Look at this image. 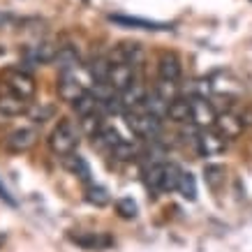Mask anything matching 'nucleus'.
Here are the masks:
<instances>
[{
    "label": "nucleus",
    "mask_w": 252,
    "mask_h": 252,
    "mask_svg": "<svg viewBox=\"0 0 252 252\" xmlns=\"http://www.w3.org/2000/svg\"><path fill=\"white\" fill-rule=\"evenodd\" d=\"M79 137H81V132H79L77 125L72 121H67V118H63L54 127V132L49 134V148H51V153L58 155V158L72 155L79 146Z\"/></svg>",
    "instance_id": "f257e3e1"
},
{
    "label": "nucleus",
    "mask_w": 252,
    "mask_h": 252,
    "mask_svg": "<svg viewBox=\"0 0 252 252\" xmlns=\"http://www.w3.org/2000/svg\"><path fill=\"white\" fill-rule=\"evenodd\" d=\"M130 130L134 132V137L146 139V141H158L162 137V121L158 116L148 114L146 109H132L125 114Z\"/></svg>",
    "instance_id": "f03ea898"
},
{
    "label": "nucleus",
    "mask_w": 252,
    "mask_h": 252,
    "mask_svg": "<svg viewBox=\"0 0 252 252\" xmlns=\"http://www.w3.org/2000/svg\"><path fill=\"white\" fill-rule=\"evenodd\" d=\"M109 61H111V65H127L139 74L146 65V51L144 46L137 44V42H121L109 54Z\"/></svg>",
    "instance_id": "7ed1b4c3"
},
{
    "label": "nucleus",
    "mask_w": 252,
    "mask_h": 252,
    "mask_svg": "<svg viewBox=\"0 0 252 252\" xmlns=\"http://www.w3.org/2000/svg\"><path fill=\"white\" fill-rule=\"evenodd\" d=\"M0 84L5 86V88H9L14 95L23 97V99H31L32 95H35V88H37L32 74L28 72V69H23V67L5 69V74H2V79H0Z\"/></svg>",
    "instance_id": "20e7f679"
},
{
    "label": "nucleus",
    "mask_w": 252,
    "mask_h": 252,
    "mask_svg": "<svg viewBox=\"0 0 252 252\" xmlns=\"http://www.w3.org/2000/svg\"><path fill=\"white\" fill-rule=\"evenodd\" d=\"M37 139L39 134L35 127H19V130H12L9 134L2 137V148L9 153H26L37 144Z\"/></svg>",
    "instance_id": "39448f33"
},
{
    "label": "nucleus",
    "mask_w": 252,
    "mask_h": 252,
    "mask_svg": "<svg viewBox=\"0 0 252 252\" xmlns=\"http://www.w3.org/2000/svg\"><path fill=\"white\" fill-rule=\"evenodd\" d=\"M58 49L61 46L54 44V42H37V44L28 46L23 51V65H46V63H56V56H58Z\"/></svg>",
    "instance_id": "423d86ee"
},
{
    "label": "nucleus",
    "mask_w": 252,
    "mask_h": 252,
    "mask_svg": "<svg viewBox=\"0 0 252 252\" xmlns=\"http://www.w3.org/2000/svg\"><path fill=\"white\" fill-rule=\"evenodd\" d=\"M224 148H227V139L220 137L213 127L211 130H199L194 153H199L201 158H213V155L224 153Z\"/></svg>",
    "instance_id": "0eeeda50"
},
{
    "label": "nucleus",
    "mask_w": 252,
    "mask_h": 252,
    "mask_svg": "<svg viewBox=\"0 0 252 252\" xmlns=\"http://www.w3.org/2000/svg\"><path fill=\"white\" fill-rule=\"evenodd\" d=\"M192 102V125L199 130H211L218 121V111L206 97H190Z\"/></svg>",
    "instance_id": "6e6552de"
},
{
    "label": "nucleus",
    "mask_w": 252,
    "mask_h": 252,
    "mask_svg": "<svg viewBox=\"0 0 252 252\" xmlns=\"http://www.w3.org/2000/svg\"><path fill=\"white\" fill-rule=\"evenodd\" d=\"M56 88H58V97H61L63 102H67V104H74L86 93V86L79 81L77 72H61Z\"/></svg>",
    "instance_id": "1a4fd4ad"
},
{
    "label": "nucleus",
    "mask_w": 252,
    "mask_h": 252,
    "mask_svg": "<svg viewBox=\"0 0 252 252\" xmlns=\"http://www.w3.org/2000/svg\"><path fill=\"white\" fill-rule=\"evenodd\" d=\"M213 130L220 134V137H224L227 141H231V139L241 137L245 132V125L241 123V118H238L236 111H231V109H227V111H222V114H218V121H215Z\"/></svg>",
    "instance_id": "9d476101"
},
{
    "label": "nucleus",
    "mask_w": 252,
    "mask_h": 252,
    "mask_svg": "<svg viewBox=\"0 0 252 252\" xmlns=\"http://www.w3.org/2000/svg\"><path fill=\"white\" fill-rule=\"evenodd\" d=\"M28 111H31L28 99L14 95L9 88H5V86L0 84V114L12 118V116H21V114H28Z\"/></svg>",
    "instance_id": "9b49d317"
},
{
    "label": "nucleus",
    "mask_w": 252,
    "mask_h": 252,
    "mask_svg": "<svg viewBox=\"0 0 252 252\" xmlns=\"http://www.w3.org/2000/svg\"><path fill=\"white\" fill-rule=\"evenodd\" d=\"M183 77V65H181V58L171 51H164L158 58V79H167V81H181Z\"/></svg>",
    "instance_id": "f8f14e48"
},
{
    "label": "nucleus",
    "mask_w": 252,
    "mask_h": 252,
    "mask_svg": "<svg viewBox=\"0 0 252 252\" xmlns=\"http://www.w3.org/2000/svg\"><path fill=\"white\" fill-rule=\"evenodd\" d=\"M118 97H121V104L125 111H132V109H141L144 107L146 97H148V91H146V86L141 81H134L130 84L123 93H118Z\"/></svg>",
    "instance_id": "ddd939ff"
},
{
    "label": "nucleus",
    "mask_w": 252,
    "mask_h": 252,
    "mask_svg": "<svg viewBox=\"0 0 252 252\" xmlns=\"http://www.w3.org/2000/svg\"><path fill=\"white\" fill-rule=\"evenodd\" d=\"M137 79H139L137 72H134L132 67H127V65H111V69H109L107 84L111 86L116 93H123L130 84H134Z\"/></svg>",
    "instance_id": "4468645a"
},
{
    "label": "nucleus",
    "mask_w": 252,
    "mask_h": 252,
    "mask_svg": "<svg viewBox=\"0 0 252 252\" xmlns=\"http://www.w3.org/2000/svg\"><path fill=\"white\" fill-rule=\"evenodd\" d=\"M167 121L176 123V125H190L192 123V102L190 97H181L174 99L169 104V114H167Z\"/></svg>",
    "instance_id": "2eb2a0df"
},
{
    "label": "nucleus",
    "mask_w": 252,
    "mask_h": 252,
    "mask_svg": "<svg viewBox=\"0 0 252 252\" xmlns=\"http://www.w3.org/2000/svg\"><path fill=\"white\" fill-rule=\"evenodd\" d=\"M56 67L61 72H77L81 67V56L72 44H63L56 56Z\"/></svg>",
    "instance_id": "dca6fc26"
},
{
    "label": "nucleus",
    "mask_w": 252,
    "mask_h": 252,
    "mask_svg": "<svg viewBox=\"0 0 252 252\" xmlns=\"http://www.w3.org/2000/svg\"><path fill=\"white\" fill-rule=\"evenodd\" d=\"M63 167L67 169L72 176H77L79 181H84L86 185L93 183V178H91V167H88V162H86L79 153L65 155V158H63Z\"/></svg>",
    "instance_id": "f3484780"
},
{
    "label": "nucleus",
    "mask_w": 252,
    "mask_h": 252,
    "mask_svg": "<svg viewBox=\"0 0 252 252\" xmlns=\"http://www.w3.org/2000/svg\"><path fill=\"white\" fill-rule=\"evenodd\" d=\"M109 21L121 23V26H130V28H141V31H169L171 26L160 21H148V19H137V16H123V14H111Z\"/></svg>",
    "instance_id": "a211bd4d"
},
{
    "label": "nucleus",
    "mask_w": 252,
    "mask_h": 252,
    "mask_svg": "<svg viewBox=\"0 0 252 252\" xmlns=\"http://www.w3.org/2000/svg\"><path fill=\"white\" fill-rule=\"evenodd\" d=\"M72 109H74V114H77L79 118H86V116L99 114V111H102V99H99L95 93L86 91L84 95H81V97L72 104Z\"/></svg>",
    "instance_id": "6ab92c4d"
},
{
    "label": "nucleus",
    "mask_w": 252,
    "mask_h": 252,
    "mask_svg": "<svg viewBox=\"0 0 252 252\" xmlns=\"http://www.w3.org/2000/svg\"><path fill=\"white\" fill-rule=\"evenodd\" d=\"M123 139L118 137V132L111 130V127H104L102 132H97L95 137H93V148H97L99 153H114V148L121 144Z\"/></svg>",
    "instance_id": "aec40b11"
},
{
    "label": "nucleus",
    "mask_w": 252,
    "mask_h": 252,
    "mask_svg": "<svg viewBox=\"0 0 252 252\" xmlns=\"http://www.w3.org/2000/svg\"><path fill=\"white\" fill-rule=\"evenodd\" d=\"M181 178H183V169L176 162H164L162 164V188H164V192H178Z\"/></svg>",
    "instance_id": "412c9836"
},
{
    "label": "nucleus",
    "mask_w": 252,
    "mask_h": 252,
    "mask_svg": "<svg viewBox=\"0 0 252 252\" xmlns=\"http://www.w3.org/2000/svg\"><path fill=\"white\" fill-rule=\"evenodd\" d=\"M109 69H111L109 56H97V58H93L91 65H88V72H91V77L95 79V84H107Z\"/></svg>",
    "instance_id": "4be33fe9"
},
{
    "label": "nucleus",
    "mask_w": 252,
    "mask_h": 252,
    "mask_svg": "<svg viewBox=\"0 0 252 252\" xmlns=\"http://www.w3.org/2000/svg\"><path fill=\"white\" fill-rule=\"evenodd\" d=\"M169 104H171V102H164V99H162L158 93L151 91L141 109H146L148 114H153V116H158L160 121H164V118H167V114H169Z\"/></svg>",
    "instance_id": "5701e85b"
},
{
    "label": "nucleus",
    "mask_w": 252,
    "mask_h": 252,
    "mask_svg": "<svg viewBox=\"0 0 252 252\" xmlns=\"http://www.w3.org/2000/svg\"><path fill=\"white\" fill-rule=\"evenodd\" d=\"M153 93H158L164 102H174V99L181 97V84L167 81V79H158V84L153 86Z\"/></svg>",
    "instance_id": "b1692460"
},
{
    "label": "nucleus",
    "mask_w": 252,
    "mask_h": 252,
    "mask_svg": "<svg viewBox=\"0 0 252 252\" xmlns=\"http://www.w3.org/2000/svg\"><path fill=\"white\" fill-rule=\"evenodd\" d=\"M139 155H141V148H139V144H134V141H125V139H123L121 144L114 148L111 158H116V160H123V162H130V160H137Z\"/></svg>",
    "instance_id": "393cba45"
},
{
    "label": "nucleus",
    "mask_w": 252,
    "mask_h": 252,
    "mask_svg": "<svg viewBox=\"0 0 252 252\" xmlns=\"http://www.w3.org/2000/svg\"><path fill=\"white\" fill-rule=\"evenodd\" d=\"M79 125H81V132H86L88 137H95L97 132H102L107 125H104V114L99 111V114H91L86 116V118H79Z\"/></svg>",
    "instance_id": "a878e982"
},
{
    "label": "nucleus",
    "mask_w": 252,
    "mask_h": 252,
    "mask_svg": "<svg viewBox=\"0 0 252 252\" xmlns=\"http://www.w3.org/2000/svg\"><path fill=\"white\" fill-rule=\"evenodd\" d=\"M162 164L164 162H153L146 169V185H148L151 192H164V188H162Z\"/></svg>",
    "instance_id": "bb28decb"
},
{
    "label": "nucleus",
    "mask_w": 252,
    "mask_h": 252,
    "mask_svg": "<svg viewBox=\"0 0 252 252\" xmlns=\"http://www.w3.org/2000/svg\"><path fill=\"white\" fill-rule=\"evenodd\" d=\"M86 201L93 204V206H97V208L107 206L109 204V192L104 190L102 185H95V183L86 185Z\"/></svg>",
    "instance_id": "cd10ccee"
},
{
    "label": "nucleus",
    "mask_w": 252,
    "mask_h": 252,
    "mask_svg": "<svg viewBox=\"0 0 252 252\" xmlns=\"http://www.w3.org/2000/svg\"><path fill=\"white\" fill-rule=\"evenodd\" d=\"M204 181L211 190H220V185L224 183V167L220 164H206L204 167Z\"/></svg>",
    "instance_id": "c85d7f7f"
},
{
    "label": "nucleus",
    "mask_w": 252,
    "mask_h": 252,
    "mask_svg": "<svg viewBox=\"0 0 252 252\" xmlns=\"http://www.w3.org/2000/svg\"><path fill=\"white\" fill-rule=\"evenodd\" d=\"M178 192H181V197L183 199L194 201V197H197V183H194V176H192L190 171H183V178H181Z\"/></svg>",
    "instance_id": "c756f323"
},
{
    "label": "nucleus",
    "mask_w": 252,
    "mask_h": 252,
    "mask_svg": "<svg viewBox=\"0 0 252 252\" xmlns=\"http://www.w3.org/2000/svg\"><path fill=\"white\" fill-rule=\"evenodd\" d=\"M137 204L132 201L130 197H123L116 201V213L121 215V218H125V220H132V218H137Z\"/></svg>",
    "instance_id": "7c9ffc66"
},
{
    "label": "nucleus",
    "mask_w": 252,
    "mask_h": 252,
    "mask_svg": "<svg viewBox=\"0 0 252 252\" xmlns=\"http://www.w3.org/2000/svg\"><path fill=\"white\" fill-rule=\"evenodd\" d=\"M72 241L79 245H84V248H88V250H95L97 245H104L107 241L104 238H99L97 234H86V236H81V234H77V236H72Z\"/></svg>",
    "instance_id": "2f4dec72"
},
{
    "label": "nucleus",
    "mask_w": 252,
    "mask_h": 252,
    "mask_svg": "<svg viewBox=\"0 0 252 252\" xmlns=\"http://www.w3.org/2000/svg\"><path fill=\"white\" fill-rule=\"evenodd\" d=\"M28 114H31L32 123H39V125H42V123H46L51 116H54V107H46V104H44V107H42V111H39V109H35V111H28Z\"/></svg>",
    "instance_id": "473e14b6"
},
{
    "label": "nucleus",
    "mask_w": 252,
    "mask_h": 252,
    "mask_svg": "<svg viewBox=\"0 0 252 252\" xmlns=\"http://www.w3.org/2000/svg\"><path fill=\"white\" fill-rule=\"evenodd\" d=\"M238 118H241V123H243L245 127H250L252 125V107H243L241 111H236Z\"/></svg>",
    "instance_id": "72a5a7b5"
},
{
    "label": "nucleus",
    "mask_w": 252,
    "mask_h": 252,
    "mask_svg": "<svg viewBox=\"0 0 252 252\" xmlns=\"http://www.w3.org/2000/svg\"><path fill=\"white\" fill-rule=\"evenodd\" d=\"M0 199H2V201H7L9 206H14V204H16V201H14V197L9 194V190H7V188H5V183H2V181H0Z\"/></svg>",
    "instance_id": "f704fd0d"
},
{
    "label": "nucleus",
    "mask_w": 252,
    "mask_h": 252,
    "mask_svg": "<svg viewBox=\"0 0 252 252\" xmlns=\"http://www.w3.org/2000/svg\"><path fill=\"white\" fill-rule=\"evenodd\" d=\"M12 21V19H9L7 14H0V26H5V23H9Z\"/></svg>",
    "instance_id": "c9c22d12"
}]
</instances>
